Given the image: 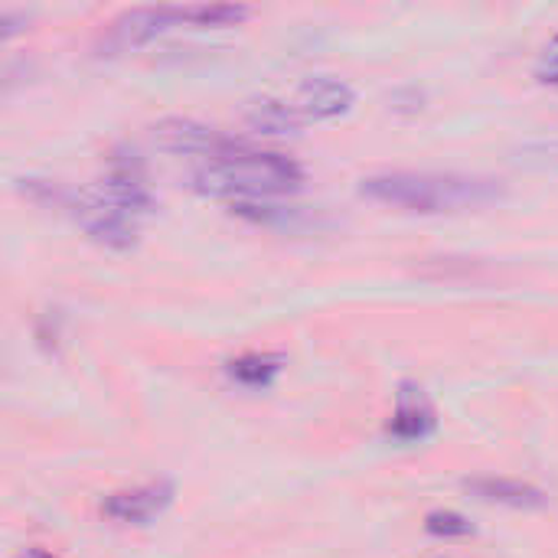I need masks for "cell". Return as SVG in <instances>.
Returning a JSON list of instances; mask_svg holds the SVG:
<instances>
[{"label": "cell", "mask_w": 558, "mask_h": 558, "mask_svg": "<svg viewBox=\"0 0 558 558\" xmlns=\"http://www.w3.org/2000/svg\"><path fill=\"white\" fill-rule=\"evenodd\" d=\"M360 193L383 206L438 216V213H468V209L494 206L507 196V186L504 180H494V177L392 170V173L366 177L360 183Z\"/></svg>", "instance_id": "cell-1"}, {"label": "cell", "mask_w": 558, "mask_h": 558, "mask_svg": "<svg viewBox=\"0 0 558 558\" xmlns=\"http://www.w3.org/2000/svg\"><path fill=\"white\" fill-rule=\"evenodd\" d=\"M304 183V170L294 157L275 150H255L245 141L226 154L206 157L193 170V186L213 199L268 203L271 196L294 193Z\"/></svg>", "instance_id": "cell-2"}, {"label": "cell", "mask_w": 558, "mask_h": 558, "mask_svg": "<svg viewBox=\"0 0 558 558\" xmlns=\"http://www.w3.org/2000/svg\"><path fill=\"white\" fill-rule=\"evenodd\" d=\"M170 26H177V7H131L105 26L98 49H101V56L137 49Z\"/></svg>", "instance_id": "cell-3"}, {"label": "cell", "mask_w": 558, "mask_h": 558, "mask_svg": "<svg viewBox=\"0 0 558 558\" xmlns=\"http://www.w3.org/2000/svg\"><path fill=\"white\" fill-rule=\"evenodd\" d=\"M173 497H177V490L170 481H150L141 487L108 494L101 500V513L118 526H147L173 504Z\"/></svg>", "instance_id": "cell-4"}, {"label": "cell", "mask_w": 558, "mask_h": 558, "mask_svg": "<svg viewBox=\"0 0 558 558\" xmlns=\"http://www.w3.org/2000/svg\"><path fill=\"white\" fill-rule=\"evenodd\" d=\"M154 141L170 154H186V157H203V160L216 157V154H226L235 144H242V141L226 137L216 128H206V124H199L193 118H163L154 128Z\"/></svg>", "instance_id": "cell-5"}, {"label": "cell", "mask_w": 558, "mask_h": 558, "mask_svg": "<svg viewBox=\"0 0 558 558\" xmlns=\"http://www.w3.org/2000/svg\"><path fill=\"white\" fill-rule=\"evenodd\" d=\"M435 428H438V412L428 392L418 383H402L396 392V409L386 425V435L402 445H415V441L432 438Z\"/></svg>", "instance_id": "cell-6"}, {"label": "cell", "mask_w": 558, "mask_h": 558, "mask_svg": "<svg viewBox=\"0 0 558 558\" xmlns=\"http://www.w3.org/2000/svg\"><path fill=\"white\" fill-rule=\"evenodd\" d=\"M294 114L301 118V124L307 121H330L337 114H347L356 101L353 88L343 78L333 75H314L307 82L298 85L294 98H288Z\"/></svg>", "instance_id": "cell-7"}, {"label": "cell", "mask_w": 558, "mask_h": 558, "mask_svg": "<svg viewBox=\"0 0 558 558\" xmlns=\"http://www.w3.org/2000/svg\"><path fill=\"white\" fill-rule=\"evenodd\" d=\"M464 490L484 504H497L510 510H543L549 504L546 490L517 477H471L464 481Z\"/></svg>", "instance_id": "cell-8"}, {"label": "cell", "mask_w": 558, "mask_h": 558, "mask_svg": "<svg viewBox=\"0 0 558 558\" xmlns=\"http://www.w3.org/2000/svg\"><path fill=\"white\" fill-rule=\"evenodd\" d=\"M281 369H284L281 353H242L226 363L229 379L245 389H268L281 376Z\"/></svg>", "instance_id": "cell-9"}, {"label": "cell", "mask_w": 558, "mask_h": 558, "mask_svg": "<svg viewBox=\"0 0 558 558\" xmlns=\"http://www.w3.org/2000/svg\"><path fill=\"white\" fill-rule=\"evenodd\" d=\"M248 128L262 134H284L301 128V118L294 114L288 98H258L248 108Z\"/></svg>", "instance_id": "cell-10"}, {"label": "cell", "mask_w": 558, "mask_h": 558, "mask_svg": "<svg viewBox=\"0 0 558 558\" xmlns=\"http://www.w3.org/2000/svg\"><path fill=\"white\" fill-rule=\"evenodd\" d=\"M252 16V7L242 3H190V7H177V26L190 23V26H235L242 20Z\"/></svg>", "instance_id": "cell-11"}, {"label": "cell", "mask_w": 558, "mask_h": 558, "mask_svg": "<svg viewBox=\"0 0 558 558\" xmlns=\"http://www.w3.org/2000/svg\"><path fill=\"white\" fill-rule=\"evenodd\" d=\"M425 530L438 539H468L474 536V523L454 510H432L425 517Z\"/></svg>", "instance_id": "cell-12"}, {"label": "cell", "mask_w": 558, "mask_h": 558, "mask_svg": "<svg viewBox=\"0 0 558 558\" xmlns=\"http://www.w3.org/2000/svg\"><path fill=\"white\" fill-rule=\"evenodd\" d=\"M536 75H539V82H546V85H558V33L556 39L546 46V52L539 56Z\"/></svg>", "instance_id": "cell-13"}, {"label": "cell", "mask_w": 558, "mask_h": 558, "mask_svg": "<svg viewBox=\"0 0 558 558\" xmlns=\"http://www.w3.org/2000/svg\"><path fill=\"white\" fill-rule=\"evenodd\" d=\"M26 20H29L26 13H16V10H3V13H0V26H3V29H0V36H3V39H10L13 33H20V29L26 26Z\"/></svg>", "instance_id": "cell-14"}, {"label": "cell", "mask_w": 558, "mask_h": 558, "mask_svg": "<svg viewBox=\"0 0 558 558\" xmlns=\"http://www.w3.org/2000/svg\"><path fill=\"white\" fill-rule=\"evenodd\" d=\"M20 558H59V556H52V553H46V549H39V546H29V549H23V553H20Z\"/></svg>", "instance_id": "cell-15"}]
</instances>
